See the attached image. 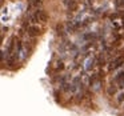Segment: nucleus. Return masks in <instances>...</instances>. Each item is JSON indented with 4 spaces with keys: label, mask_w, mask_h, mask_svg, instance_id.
Listing matches in <instances>:
<instances>
[{
    "label": "nucleus",
    "mask_w": 124,
    "mask_h": 116,
    "mask_svg": "<svg viewBox=\"0 0 124 116\" xmlns=\"http://www.w3.org/2000/svg\"><path fill=\"white\" fill-rule=\"evenodd\" d=\"M31 22L33 23V24H36V23H46L47 20H48V15H47V12L44 11V9H36L35 12H33V15H31Z\"/></svg>",
    "instance_id": "f257e3e1"
},
{
    "label": "nucleus",
    "mask_w": 124,
    "mask_h": 116,
    "mask_svg": "<svg viewBox=\"0 0 124 116\" xmlns=\"http://www.w3.org/2000/svg\"><path fill=\"white\" fill-rule=\"evenodd\" d=\"M124 64V55H117L115 59H112L109 62V65H108V71H115L117 68L123 67Z\"/></svg>",
    "instance_id": "f03ea898"
},
{
    "label": "nucleus",
    "mask_w": 124,
    "mask_h": 116,
    "mask_svg": "<svg viewBox=\"0 0 124 116\" xmlns=\"http://www.w3.org/2000/svg\"><path fill=\"white\" fill-rule=\"evenodd\" d=\"M41 33V28L36 24H32V25H28L27 27V35L30 38H36Z\"/></svg>",
    "instance_id": "7ed1b4c3"
},
{
    "label": "nucleus",
    "mask_w": 124,
    "mask_h": 116,
    "mask_svg": "<svg viewBox=\"0 0 124 116\" xmlns=\"http://www.w3.org/2000/svg\"><path fill=\"white\" fill-rule=\"evenodd\" d=\"M95 64H96V56H89L88 59L85 60V64H84V70L87 72H91L93 70Z\"/></svg>",
    "instance_id": "20e7f679"
},
{
    "label": "nucleus",
    "mask_w": 124,
    "mask_h": 116,
    "mask_svg": "<svg viewBox=\"0 0 124 116\" xmlns=\"http://www.w3.org/2000/svg\"><path fill=\"white\" fill-rule=\"evenodd\" d=\"M113 80L117 83V85H119V88H123L124 87V70L123 71H120V72L117 73V75L113 77Z\"/></svg>",
    "instance_id": "39448f33"
},
{
    "label": "nucleus",
    "mask_w": 124,
    "mask_h": 116,
    "mask_svg": "<svg viewBox=\"0 0 124 116\" xmlns=\"http://www.w3.org/2000/svg\"><path fill=\"white\" fill-rule=\"evenodd\" d=\"M64 62H63L62 59H57L56 62H55V64H54V71L55 72H59V71H63L64 70Z\"/></svg>",
    "instance_id": "423d86ee"
},
{
    "label": "nucleus",
    "mask_w": 124,
    "mask_h": 116,
    "mask_svg": "<svg viewBox=\"0 0 124 116\" xmlns=\"http://www.w3.org/2000/svg\"><path fill=\"white\" fill-rule=\"evenodd\" d=\"M116 92H117V87H116V85L111 84V85L107 87V93H108V96H115Z\"/></svg>",
    "instance_id": "0eeeda50"
},
{
    "label": "nucleus",
    "mask_w": 124,
    "mask_h": 116,
    "mask_svg": "<svg viewBox=\"0 0 124 116\" xmlns=\"http://www.w3.org/2000/svg\"><path fill=\"white\" fill-rule=\"evenodd\" d=\"M78 8H79V3L76 1V0H73L72 3L68 6V11H71V12H75V11H78Z\"/></svg>",
    "instance_id": "6e6552de"
},
{
    "label": "nucleus",
    "mask_w": 124,
    "mask_h": 116,
    "mask_svg": "<svg viewBox=\"0 0 124 116\" xmlns=\"http://www.w3.org/2000/svg\"><path fill=\"white\" fill-rule=\"evenodd\" d=\"M123 103H124V92H120V93L116 96V104L123 105Z\"/></svg>",
    "instance_id": "1a4fd4ad"
},
{
    "label": "nucleus",
    "mask_w": 124,
    "mask_h": 116,
    "mask_svg": "<svg viewBox=\"0 0 124 116\" xmlns=\"http://www.w3.org/2000/svg\"><path fill=\"white\" fill-rule=\"evenodd\" d=\"M115 7L119 9H124V0H115Z\"/></svg>",
    "instance_id": "9d476101"
},
{
    "label": "nucleus",
    "mask_w": 124,
    "mask_h": 116,
    "mask_svg": "<svg viewBox=\"0 0 124 116\" xmlns=\"http://www.w3.org/2000/svg\"><path fill=\"white\" fill-rule=\"evenodd\" d=\"M41 4V0H30V7H39Z\"/></svg>",
    "instance_id": "9b49d317"
},
{
    "label": "nucleus",
    "mask_w": 124,
    "mask_h": 116,
    "mask_svg": "<svg viewBox=\"0 0 124 116\" xmlns=\"http://www.w3.org/2000/svg\"><path fill=\"white\" fill-rule=\"evenodd\" d=\"M56 31H57V35H64V32H63V27H60V25L56 27Z\"/></svg>",
    "instance_id": "f8f14e48"
},
{
    "label": "nucleus",
    "mask_w": 124,
    "mask_h": 116,
    "mask_svg": "<svg viewBox=\"0 0 124 116\" xmlns=\"http://www.w3.org/2000/svg\"><path fill=\"white\" fill-rule=\"evenodd\" d=\"M72 1H73V0H63V3H64V6H67V7L70 6V4L72 3Z\"/></svg>",
    "instance_id": "ddd939ff"
},
{
    "label": "nucleus",
    "mask_w": 124,
    "mask_h": 116,
    "mask_svg": "<svg viewBox=\"0 0 124 116\" xmlns=\"http://www.w3.org/2000/svg\"><path fill=\"white\" fill-rule=\"evenodd\" d=\"M121 108H123V109H124V103H123V105H121Z\"/></svg>",
    "instance_id": "4468645a"
},
{
    "label": "nucleus",
    "mask_w": 124,
    "mask_h": 116,
    "mask_svg": "<svg viewBox=\"0 0 124 116\" xmlns=\"http://www.w3.org/2000/svg\"><path fill=\"white\" fill-rule=\"evenodd\" d=\"M123 17H124V15H123Z\"/></svg>",
    "instance_id": "2eb2a0df"
}]
</instances>
